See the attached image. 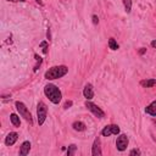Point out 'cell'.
Segmentation results:
<instances>
[{"instance_id": "19", "label": "cell", "mask_w": 156, "mask_h": 156, "mask_svg": "<svg viewBox=\"0 0 156 156\" xmlns=\"http://www.w3.org/2000/svg\"><path fill=\"white\" fill-rule=\"evenodd\" d=\"M34 57H35V60H37V63H35V66H34V72H37L38 71V68H39V66L41 65V62H43V58L40 57V56H38L37 54L34 55Z\"/></svg>"}, {"instance_id": "28", "label": "cell", "mask_w": 156, "mask_h": 156, "mask_svg": "<svg viewBox=\"0 0 156 156\" xmlns=\"http://www.w3.org/2000/svg\"><path fill=\"white\" fill-rule=\"evenodd\" d=\"M13 1H21V2H24L26 0H13Z\"/></svg>"}, {"instance_id": "24", "label": "cell", "mask_w": 156, "mask_h": 156, "mask_svg": "<svg viewBox=\"0 0 156 156\" xmlns=\"http://www.w3.org/2000/svg\"><path fill=\"white\" fill-rule=\"evenodd\" d=\"M145 51H146V49H145V48H140V50H139V55L145 54Z\"/></svg>"}, {"instance_id": "16", "label": "cell", "mask_w": 156, "mask_h": 156, "mask_svg": "<svg viewBox=\"0 0 156 156\" xmlns=\"http://www.w3.org/2000/svg\"><path fill=\"white\" fill-rule=\"evenodd\" d=\"M108 48H110L111 50H113V51L118 50L119 45L117 44V41H116V39H115V38H110V39H108Z\"/></svg>"}, {"instance_id": "27", "label": "cell", "mask_w": 156, "mask_h": 156, "mask_svg": "<svg viewBox=\"0 0 156 156\" xmlns=\"http://www.w3.org/2000/svg\"><path fill=\"white\" fill-rule=\"evenodd\" d=\"M35 1H37V4H39V5H40V6H43V5H44V4H43V1H41V0H35Z\"/></svg>"}, {"instance_id": "1", "label": "cell", "mask_w": 156, "mask_h": 156, "mask_svg": "<svg viewBox=\"0 0 156 156\" xmlns=\"http://www.w3.org/2000/svg\"><path fill=\"white\" fill-rule=\"evenodd\" d=\"M44 94L55 105H57L62 99V93L55 84H46L44 87Z\"/></svg>"}, {"instance_id": "2", "label": "cell", "mask_w": 156, "mask_h": 156, "mask_svg": "<svg viewBox=\"0 0 156 156\" xmlns=\"http://www.w3.org/2000/svg\"><path fill=\"white\" fill-rule=\"evenodd\" d=\"M67 73H68V67L65 65H60V66H54V67L49 68L45 72L44 77L48 80H52V79H58V78L66 76Z\"/></svg>"}, {"instance_id": "4", "label": "cell", "mask_w": 156, "mask_h": 156, "mask_svg": "<svg viewBox=\"0 0 156 156\" xmlns=\"http://www.w3.org/2000/svg\"><path fill=\"white\" fill-rule=\"evenodd\" d=\"M48 116V106L45 105V102L39 101L37 105V117H38V124L43 126L45 119Z\"/></svg>"}, {"instance_id": "21", "label": "cell", "mask_w": 156, "mask_h": 156, "mask_svg": "<svg viewBox=\"0 0 156 156\" xmlns=\"http://www.w3.org/2000/svg\"><path fill=\"white\" fill-rule=\"evenodd\" d=\"M129 155L130 156H134V155H141V152H140V150L139 149H133V150H130V152H129Z\"/></svg>"}, {"instance_id": "3", "label": "cell", "mask_w": 156, "mask_h": 156, "mask_svg": "<svg viewBox=\"0 0 156 156\" xmlns=\"http://www.w3.org/2000/svg\"><path fill=\"white\" fill-rule=\"evenodd\" d=\"M15 106H16V110L18 111L20 116L23 117L29 124H32V123H33V118H32V115H30L29 110L27 108V106H26L22 101H16V102H15Z\"/></svg>"}, {"instance_id": "13", "label": "cell", "mask_w": 156, "mask_h": 156, "mask_svg": "<svg viewBox=\"0 0 156 156\" xmlns=\"http://www.w3.org/2000/svg\"><path fill=\"white\" fill-rule=\"evenodd\" d=\"M140 85L143 88H152V87L156 85V79H154V78L143 79V80H140Z\"/></svg>"}, {"instance_id": "15", "label": "cell", "mask_w": 156, "mask_h": 156, "mask_svg": "<svg viewBox=\"0 0 156 156\" xmlns=\"http://www.w3.org/2000/svg\"><path fill=\"white\" fill-rule=\"evenodd\" d=\"M10 121H11V123H12L15 127H20V124H21L20 116L16 115V113H11V115H10Z\"/></svg>"}, {"instance_id": "14", "label": "cell", "mask_w": 156, "mask_h": 156, "mask_svg": "<svg viewBox=\"0 0 156 156\" xmlns=\"http://www.w3.org/2000/svg\"><path fill=\"white\" fill-rule=\"evenodd\" d=\"M72 128H73L74 130H77V132H84L85 128H87V126H85V123L82 122V121H76V122L72 123Z\"/></svg>"}, {"instance_id": "6", "label": "cell", "mask_w": 156, "mask_h": 156, "mask_svg": "<svg viewBox=\"0 0 156 156\" xmlns=\"http://www.w3.org/2000/svg\"><path fill=\"white\" fill-rule=\"evenodd\" d=\"M117 134H119V127L117 124H107L101 130L102 136H110V135H117Z\"/></svg>"}, {"instance_id": "22", "label": "cell", "mask_w": 156, "mask_h": 156, "mask_svg": "<svg viewBox=\"0 0 156 156\" xmlns=\"http://www.w3.org/2000/svg\"><path fill=\"white\" fill-rule=\"evenodd\" d=\"M72 104H73V102H72V100H67V101L65 102V105H63V108H66V110H67V108H69V107L72 106Z\"/></svg>"}, {"instance_id": "26", "label": "cell", "mask_w": 156, "mask_h": 156, "mask_svg": "<svg viewBox=\"0 0 156 156\" xmlns=\"http://www.w3.org/2000/svg\"><path fill=\"white\" fill-rule=\"evenodd\" d=\"M151 46H152L154 49H156V40H152V41H151Z\"/></svg>"}, {"instance_id": "11", "label": "cell", "mask_w": 156, "mask_h": 156, "mask_svg": "<svg viewBox=\"0 0 156 156\" xmlns=\"http://www.w3.org/2000/svg\"><path fill=\"white\" fill-rule=\"evenodd\" d=\"M29 151H30V143L29 141H23L22 144H21V147H20V155L21 156H26V155H28L29 154Z\"/></svg>"}, {"instance_id": "20", "label": "cell", "mask_w": 156, "mask_h": 156, "mask_svg": "<svg viewBox=\"0 0 156 156\" xmlns=\"http://www.w3.org/2000/svg\"><path fill=\"white\" fill-rule=\"evenodd\" d=\"M39 46L41 48V50H43V54H48V41H41L40 44H39Z\"/></svg>"}, {"instance_id": "5", "label": "cell", "mask_w": 156, "mask_h": 156, "mask_svg": "<svg viewBox=\"0 0 156 156\" xmlns=\"http://www.w3.org/2000/svg\"><path fill=\"white\" fill-rule=\"evenodd\" d=\"M85 107H87L95 117H98V118H104V117H105V112H104L98 105H95L94 102L87 101V102H85Z\"/></svg>"}, {"instance_id": "18", "label": "cell", "mask_w": 156, "mask_h": 156, "mask_svg": "<svg viewBox=\"0 0 156 156\" xmlns=\"http://www.w3.org/2000/svg\"><path fill=\"white\" fill-rule=\"evenodd\" d=\"M76 150H77V146L74 144H71L68 145V149H67V155L68 156H73L76 154Z\"/></svg>"}, {"instance_id": "7", "label": "cell", "mask_w": 156, "mask_h": 156, "mask_svg": "<svg viewBox=\"0 0 156 156\" xmlns=\"http://www.w3.org/2000/svg\"><path fill=\"white\" fill-rule=\"evenodd\" d=\"M128 143H129V139L126 134H119L116 139V147L118 151H124L128 146Z\"/></svg>"}, {"instance_id": "17", "label": "cell", "mask_w": 156, "mask_h": 156, "mask_svg": "<svg viewBox=\"0 0 156 156\" xmlns=\"http://www.w3.org/2000/svg\"><path fill=\"white\" fill-rule=\"evenodd\" d=\"M123 1V6L127 13H129L132 11V0H122Z\"/></svg>"}, {"instance_id": "8", "label": "cell", "mask_w": 156, "mask_h": 156, "mask_svg": "<svg viewBox=\"0 0 156 156\" xmlns=\"http://www.w3.org/2000/svg\"><path fill=\"white\" fill-rule=\"evenodd\" d=\"M101 141L100 138H95L94 143H93V147H91V155L93 156H101Z\"/></svg>"}, {"instance_id": "29", "label": "cell", "mask_w": 156, "mask_h": 156, "mask_svg": "<svg viewBox=\"0 0 156 156\" xmlns=\"http://www.w3.org/2000/svg\"><path fill=\"white\" fill-rule=\"evenodd\" d=\"M154 123H155V124H156V119H154Z\"/></svg>"}, {"instance_id": "9", "label": "cell", "mask_w": 156, "mask_h": 156, "mask_svg": "<svg viewBox=\"0 0 156 156\" xmlns=\"http://www.w3.org/2000/svg\"><path fill=\"white\" fill-rule=\"evenodd\" d=\"M83 95H84V98L87 100H91L94 98V88H93V84H90V83L85 84V87L83 89Z\"/></svg>"}, {"instance_id": "25", "label": "cell", "mask_w": 156, "mask_h": 156, "mask_svg": "<svg viewBox=\"0 0 156 156\" xmlns=\"http://www.w3.org/2000/svg\"><path fill=\"white\" fill-rule=\"evenodd\" d=\"M46 37H48V39H49V40L51 39V34H50V29H48V33H46Z\"/></svg>"}, {"instance_id": "12", "label": "cell", "mask_w": 156, "mask_h": 156, "mask_svg": "<svg viewBox=\"0 0 156 156\" xmlns=\"http://www.w3.org/2000/svg\"><path fill=\"white\" fill-rule=\"evenodd\" d=\"M145 112L152 117L156 116V100H154L151 104H149L146 107H145Z\"/></svg>"}, {"instance_id": "23", "label": "cell", "mask_w": 156, "mask_h": 156, "mask_svg": "<svg viewBox=\"0 0 156 156\" xmlns=\"http://www.w3.org/2000/svg\"><path fill=\"white\" fill-rule=\"evenodd\" d=\"M91 20H93V23H94V24H98V23H99V17H98L96 15H93V16H91Z\"/></svg>"}, {"instance_id": "10", "label": "cell", "mask_w": 156, "mask_h": 156, "mask_svg": "<svg viewBox=\"0 0 156 156\" xmlns=\"http://www.w3.org/2000/svg\"><path fill=\"white\" fill-rule=\"evenodd\" d=\"M18 139V134L16 132H10L7 134V136L5 138V145L6 146H12Z\"/></svg>"}]
</instances>
